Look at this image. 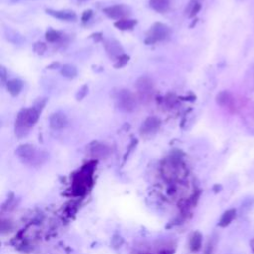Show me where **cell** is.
<instances>
[{
  "mask_svg": "<svg viewBox=\"0 0 254 254\" xmlns=\"http://www.w3.org/2000/svg\"><path fill=\"white\" fill-rule=\"evenodd\" d=\"M40 111L33 107L25 108L19 111L15 120V134L22 138L27 135L29 129L38 121Z\"/></svg>",
  "mask_w": 254,
  "mask_h": 254,
  "instance_id": "1",
  "label": "cell"
},
{
  "mask_svg": "<svg viewBox=\"0 0 254 254\" xmlns=\"http://www.w3.org/2000/svg\"><path fill=\"white\" fill-rule=\"evenodd\" d=\"M170 36H171V30L167 25L162 23H156L151 27V29L147 33L145 44L152 45L157 42H162L167 40Z\"/></svg>",
  "mask_w": 254,
  "mask_h": 254,
  "instance_id": "2",
  "label": "cell"
},
{
  "mask_svg": "<svg viewBox=\"0 0 254 254\" xmlns=\"http://www.w3.org/2000/svg\"><path fill=\"white\" fill-rule=\"evenodd\" d=\"M117 107L123 112H132L136 108L134 94L128 89H120L116 94Z\"/></svg>",
  "mask_w": 254,
  "mask_h": 254,
  "instance_id": "3",
  "label": "cell"
},
{
  "mask_svg": "<svg viewBox=\"0 0 254 254\" xmlns=\"http://www.w3.org/2000/svg\"><path fill=\"white\" fill-rule=\"evenodd\" d=\"M103 13L110 19L114 20H122L128 18L130 15V10L125 5H114L109 6L103 9Z\"/></svg>",
  "mask_w": 254,
  "mask_h": 254,
  "instance_id": "4",
  "label": "cell"
},
{
  "mask_svg": "<svg viewBox=\"0 0 254 254\" xmlns=\"http://www.w3.org/2000/svg\"><path fill=\"white\" fill-rule=\"evenodd\" d=\"M161 125V121L156 116H150L145 119V121L142 123L140 127V134L141 136L147 137L155 134Z\"/></svg>",
  "mask_w": 254,
  "mask_h": 254,
  "instance_id": "5",
  "label": "cell"
},
{
  "mask_svg": "<svg viewBox=\"0 0 254 254\" xmlns=\"http://www.w3.org/2000/svg\"><path fill=\"white\" fill-rule=\"evenodd\" d=\"M68 119L63 112H55L50 116V127L54 130H61L67 126Z\"/></svg>",
  "mask_w": 254,
  "mask_h": 254,
  "instance_id": "6",
  "label": "cell"
},
{
  "mask_svg": "<svg viewBox=\"0 0 254 254\" xmlns=\"http://www.w3.org/2000/svg\"><path fill=\"white\" fill-rule=\"evenodd\" d=\"M104 49L107 53V55L112 58V59H117L118 57H120L121 55H123L124 51L122 46L120 45L119 42H117L116 40H107L104 42Z\"/></svg>",
  "mask_w": 254,
  "mask_h": 254,
  "instance_id": "7",
  "label": "cell"
},
{
  "mask_svg": "<svg viewBox=\"0 0 254 254\" xmlns=\"http://www.w3.org/2000/svg\"><path fill=\"white\" fill-rule=\"evenodd\" d=\"M46 13L51 15L54 18H57L62 21H75L76 20V14L73 11L69 10H52L47 9Z\"/></svg>",
  "mask_w": 254,
  "mask_h": 254,
  "instance_id": "8",
  "label": "cell"
},
{
  "mask_svg": "<svg viewBox=\"0 0 254 254\" xmlns=\"http://www.w3.org/2000/svg\"><path fill=\"white\" fill-rule=\"evenodd\" d=\"M216 102L218 105L222 106V107H226V108H232L233 107V96L232 94L227 91V90H223L220 91L217 95H216Z\"/></svg>",
  "mask_w": 254,
  "mask_h": 254,
  "instance_id": "9",
  "label": "cell"
},
{
  "mask_svg": "<svg viewBox=\"0 0 254 254\" xmlns=\"http://www.w3.org/2000/svg\"><path fill=\"white\" fill-rule=\"evenodd\" d=\"M6 88L12 96H17L23 88V82L17 78L10 79L6 82Z\"/></svg>",
  "mask_w": 254,
  "mask_h": 254,
  "instance_id": "10",
  "label": "cell"
},
{
  "mask_svg": "<svg viewBox=\"0 0 254 254\" xmlns=\"http://www.w3.org/2000/svg\"><path fill=\"white\" fill-rule=\"evenodd\" d=\"M171 4V0H149L150 7L158 12V13H164L169 10Z\"/></svg>",
  "mask_w": 254,
  "mask_h": 254,
  "instance_id": "11",
  "label": "cell"
},
{
  "mask_svg": "<svg viewBox=\"0 0 254 254\" xmlns=\"http://www.w3.org/2000/svg\"><path fill=\"white\" fill-rule=\"evenodd\" d=\"M235 217H236V210L234 208H230L222 214L218 224L221 227H226L233 221V219H235Z\"/></svg>",
  "mask_w": 254,
  "mask_h": 254,
  "instance_id": "12",
  "label": "cell"
},
{
  "mask_svg": "<svg viewBox=\"0 0 254 254\" xmlns=\"http://www.w3.org/2000/svg\"><path fill=\"white\" fill-rule=\"evenodd\" d=\"M137 24V21L134 19H122V20H118L116 22H114V26L122 31H127V30H132Z\"/></svg>",
  "mask_w": 254,
  "mask_h": 254,
  "instance_id": "13",
  "label": "cell"
},
{
  "mask_svg": "<svg viewBox=\"0 0 254 254\" xmlns=\"http://www.w3.org/2000/svg\"><path fill=\"white\" fill-rule=\"evenodd\" d=\"M61 74L66 78H74L77 75V69L74 65L66 64L61 67Z\"/></svg>",
  "mask_w": 254,
  "mask_h": 254,
  "instance_id": "14",
  "label": "cell"
},
{
  "mask_svg": "<svg viewBox=\"0 0 254 254\" xmlns=\"http://www.w3.org/2000/svg\"><path fill=\"white\" fill-rule=\"evenodd\" d=\"M136 87L140 92L146 93V92H149L150 90H152L153 84H152V81L148 77H141L137 80Z\"/></svg>",
  "mask_w": 254,
  "mask_h": 254,
  "instance_id": "15",
  "label": "cell"
},
{
  "mask_svg": "<svg viewBox=\"0 0 254 254\" xmlns=\"http://www.w3.org/2000/svg\"><path fill=\"white\" fill-rule=\"evenodd\" d=\"M200 9H201L200 1L199 0H191L186 9V13L188 14V16L190 18H192L200 11Z\"/></svg>",
  "mask_w": 254,
  "mask_h": 254,
  "instance_id": "16",
  "label": "cell"
},
{
  "mask_svg": "<svg viewBox=\"0 0 254 254\" xmlns=\"http://www.w3.org/2000/svg\"><path fill=\"white\" fill-rule=\"evenodd\" d=\"M17 153H18V155L20 157H22L25 160L26 159H30L35 154V148L32 145H22L17 150Z\"/></svg>",
  "mask_w": 254,
  "mask_h": 254,
  "instance_id": "17",
  "label": "cell"
},
{
  "mask_svg": "<svg viewBox=\"0 0 254 254\" xmlns=\"http://www.w3.org/2000/svg\"><path fill=\"white\" fill-rule=\"evenodd\" d=\"M62 38V33L53 29H50L46 32V40L48 42L54 43V42H58L59 40H61Z\"/></svg>",
  "mask_w": 254,
  "mask_h": 254,
  "instance_id": "18",
  "label": "cell"
},
{
  "mask_svg": "<svg viewBox=\"0 0 254 254\" xmlns=\"http://www.w3.org/2000/svg\"><path fill=\"white\" fill-rule=\"evenodd\" d=\"M129 59H130V57H129L128 55H126V54L121 55L120 57H118V58L116 59V62H115V64H114V67H115V68H121V67H123V66L129 62Z\"/></svg>",
  "mask_w": 254,
  "mask_h": 254,
  "instance_id": "19",
  "label": "cell"
},
{
  "mask_svg": "<svg viewBox=\"0 0 254 254\" xmlns=\"http://www.w3.org/2000/svg\"><path fill=\"white\" fill-rule=\"evenodd\" d=\"M33 49H34V52L38 55H43L46 50H47V45L43 42H37L34 44L33 46Z\"/></svg>",
  "mask_w": 254,
  "mask_h": 254,
  "instance_id": "20",
  "label": "cell"
},
{
  "mask_svg": "<svg viewBox=\"0 0 254 254\" xmlns=\"http://www.w3.org/2000/svg\"><path fill=\"white\" fill-rule=\"evenodd\" d=\"M92 152L94 154L98 153L100 155H103V154H105L107 152V148L105 146H103V145L98 144V143H94L93 147H92Z\"/></svg>",
  "mask_w": 254,
  "mask_h": 254,
  "instance_id": "21",
  "label": "cell"
},
{
  "mask_svg": "<svg viewBox=\"0 0 254 254\" xmlns=\"http://www.w3.org/2000/svg\"><path fill=\"white\" fill-rule=\"evenodd\" d=\"M201 245V235L199 233H195L194 237L192 238V247L193 249H198Z\"/></svg>",
  "mask_w": 254,
  "mask_h": 254,
  "instance_id": "22",
  "label": "cell"
},
{
  "mask_svg": "<svg viewBox=\"0 0 254 254\" xmlns=\"http://www.w3.org/2000/svg\"><path fill=\"white\" fill-rule=\"evenodd\" d=\"M87 90H88L87 85H82V86L78 89V92L76 93V99H77V100H81V99L86 95Z\"/></svg>",
  "mask_w": 254,
  "mask_h": 254,
  "instance_id": "23",
  "label": "cell"
},
{
  "mask_svg": "<svg viewBox=\"0 0 254 254\" xmlns=\"http://www.w3.org/2000/svg\"><path fill=\"white\" fill-rule=\"evenodd\" d=\"M91 17H92V11L91 10H86V11L83 12V14L81 16V21L83 23H86V22H88L90 20Z\"/></svg>",
  "mask_w": 254,
  "mask_h": 254,
  "instance_id": "24",
  "label": "cell"
},
{
  "mask_svg": "<svg viewBox=\"0 0 254 254\" xmlns=\"http://www.w3.org/2000/svg\"><path fill=\"white\" fill-rule=\"evenodd\" d=\"M0 76H1V81H2V83L7 82V81H6V78H7V71H6V69H5L4 66H1V69H0Z\"/></svg>",
  "mask_w": 254,
  "mask_h": 254,
  "instance_id": "25",
  "label": "cell"
},
{
  "mask_svg": "<svg viewBox=\"0 0 254 254\" xmlns=\"http://www.w3.org/2000/svg\"><path fill=\"white\" fill-rule=\"evenodd\" d=\"M249 245H250V248H251L252 252L254 253V237L251 238V240H250V242H249Z\"/></svg>",
  "mask_w": 254,
  "mask_h": 254,
  "instance_id": "26",
  "label": "cell"
}]
</instances>
